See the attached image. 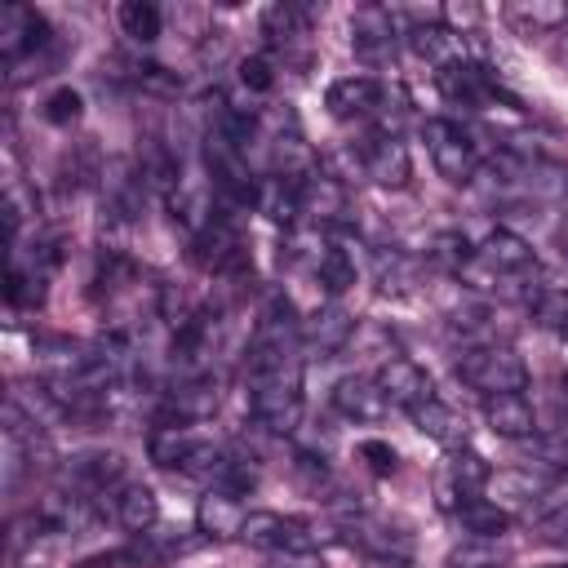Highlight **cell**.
<instances>
[{
	"mask_svg": "<svg viewBox=\"0 0 568 568\" xmlns=\"http://www.w3.org/2000/svg\"><path fill=\"white\" fill-rule=\"evenodd\" d=\"M248 413L257 426L288 435L302 422V359H284L248 373Z\"/></svg>",
	"mask_w": 568,
	"mask_h": 568,
	"instance_id": "6da1fadb",
	"label": "cell"
},
{
	"mask_svg": "<svg viewBox=\"0 0 568 568\" xmlns=\"http://www.w3.org/2000/svg\"><path fill=\"white\" fill-rule=\"evenodd\" d=\"M453 368L484 399L488 395H515V390L528 386V364L506 342H470V346H462V355H457Z\"/></svg>",
	"mask_w": 568,
	"mask_h": 568,
	"instance_id": "7a4b0ae2",
	"label": "cell"
},
{
	"mask_svg": "<svg viewBox=\"0 0 568 568\" xmlns=\"http://www.w3.org/2000/svg\"><path fill=\"white\" fill-rule=\"evenodd\" d=\"M457 275H466L475 288H493L497 280H528V275H537V253L524 235L497 226L475 244L470 262Z\"/></svg>",
	"mask_w": 568,
	"mask_h": 568,
	"instance_id": "3957f363",
	"label": "cell"
},
{
	"mask_svg": "<svg viewBox=\"0 0 568 568\" xmlns=\"http://www.w3.org/2000/svg\"><path fill=\"white\" fill-rule=\"evenodd\" d=\"M151 462L155 466H164V470H182V475H217V466H222V453L226 448H217L213 439H204V435H195L191 426H182V422H160L155 430H151Z\"/></svg>",
	"mask_w": 568,
	"mask_h": 568,
	"instance_id": "277c9868",
	"label": "cell"
},
{
	"mask_svg": "<svg viewBox=\"0 0 568 568\" xmlns=\"http://www.w3.org/2000/svg\"><path fill=\"white\" fill-rule=\"evenodd\" d=\"M422 142H426V155H430V164H435V173L444 182L466 186L479 173V151H475L470 133L457 120H444V115L426 120L422 124Z\"/></svg>",
	"mask_w": 568,
	"mask_h": 568,
	"instance_id": "5b68a950",
	"label": "cell"
},
{
	"mask_svg": "<svg viewBox=\"0 0 568 568\" xmlns=\"http://www.w3.org/2000/svg\"><path fill=\"white\" fill-rule=\"evenodd\" d=\"M49 44H53V31L31 4H4L0 9V53H4L13 75L22 62H36Z\"/></svg>",
	"mask_w": 568,
	"mask_h": 568,
	"instance_id": "8992f818",
	"label": "cell"
},
{
	"mask_svg": "<svg viewBox=\"0 0 568 568\" xmlns=\"http://www.w3.org/2000/svg\"><path fill=\"white\" fill-rule=\"evenodd\" d=\"M240 541H248L266 555H284V550H311L320 541V532H311V524L280 515V510H248Z\"/></svg>",
	"mask_w": 568,
	"mask_h": 568,
	"instance_id": "52a82bcc",
	"label": "cell"
},
{
	"mask_svg": "<svg viewBox=\"0 0 568 568\" xmlns=\"http://www.w3.org/2000/svg\"><path fill=\"white\" fill-rule=\"evenodd\" d=\"M359 169H364V178H373V182L386 186V191H404L408 178H413L408 146H404L399 133H390V129H377L373 138H364V146H359Z\"/></svg>",
	"mask_w": 568,
	"mask_h": 568,
	"instance_id": "ba28073f",
	"label": "cell"
},
{
	"mask_svg": "<svg viewBox=\"0 0 568 568\" xmlns=\"http://www.w3.org/2000/svg\"><path fill=\"white\" fill-rule=\"evenodd\" d=\"M435 84H439V93H444L453 106H488V102L501 98L497 80H493L479 62H470V58L444 62V67L435 71Z\"/></svg>",
	"mask_w": 568,
	"mask_h": 568,
	"instance_id": "9c48e42d",
	"label": "cell"
},
{
	"mask_svg": "<svg viewBox=\"0 0 568 568\" xmlns=\"http://www.w3.org/2000/svg\"><path fill=\"white\" fill-rule=\"evenodd\" d=\"M373 377H377L382 395H386L390 404L408 408V413L435 399V386H430L426 368H422L417 359H408V355H390V359H382V368H377Z\"/></svg>",
	"mask_w": 568,
	"mask_h": 568,
	"instance_id": "30bf717a",
	"label": "cell"
},
{
	"mask_svg": "<svg viewBox=\"0 0 568 568\" xmlns=\"http://www.w3.org/2000/svg\"><path fill=\"white\" fill-rule=\"evenodd\" d=\"M493 479V466L475 453V448H448V462H444V475H439V493H444V506H457L462 497H479Z\"/></svg>",
	"mask_w": 568,
	"mask_h": 568,
	"instance_id": "8fae6325",
	"label": "cell"
},
{
	"mask_svg": "<svg viewBox=\"0 0 568 568\" xmlns=\"http://www.w3.org/2000/svg\"><path fill=\"white\" fill-rule=\"evenodd\" d=\"M382 98H386V89L373 75H342L324 89V106L333 120H364L382 106Z\"/></svg>",
	"mask_w": 568,
	"mask_h": 568,
	"instance_id": "7c38bea8",
	"label": "cell"
},
{
	"mask_svg": "<svg viewBox=\"0 0 568 568\" xmlns=\"http://www.w3.org/2000/svg\"><path fill=\"white\" fill-rule=\"evenodd\" d=\"M333 408L351 422H382L390 399L382 395L377 377H364V373H346L333 382Z\"/></svg>",
	"mask_w": 568,
	"mask_h": 568,
	"instance_id": "4fadbf2b",
	"label": "cell"
},
{
	"mask_svg": "<svg viewBox=\"0 0 568 568\" xmlns=\"http://www.w3.org/2000/svg\"><path fill=\"white\" fill-rule=\"evenodd\" d=\"M67 475L89 493H115L124 484V457L115 448H80L67 457Z\"/></svg>",
	"mask_w": 568,
	"mask_h": 568,
	"instance_id": "5bb4252c",
	"label": "cell"
},
{
	"mask_svg": "<svg viewBox=\"0 0 568 568\" xmlns=\"http://www.w3.org/2000/svg\"><path fill=\"white\" fill-rule=\"evenodd\" d=\"M297 204H302V213H306L311 222L333 226V222H342V213H346V186H342L333 173L311 169V173H302V182H297Z\"/></svg>",
	"mask_w": 568,
	"mask_h": 568,
	"instance_id": "9a60e30c",
	"label": "cell"
},
{
	"mask_svg": "<svg viewBox=\"0 0 568 568\" xmlns=\"http://www.w3.org/2000/svg\"><path fill=\"white\" fill-rule=\"evenodd\" d=\"M351 333H355V320H351V311H342L337 302H328V306H320L315 315L302 320V346H306L311 355H320V359L337 355V351L351 342Z\"/></svg>",
	"mask_w": 568,
	"mask_h": 568,
	"instance_id": "2e32d148",
	"label": "cell"
},
{
	"mask_svg": "<svg viewBox=\"0 0 568 568\" xmlns=\"http://www.w3.org/2000/svg\"><path fill=\"white\" fill-rule=\"evenodd\" d=\"M351 49L364 58V62H382L395 53V18L390 9L382 4H364L351 22Z\"/></svg>",
	"mask_w": 568,
	"mask_h": 568,
	"instance_id": "e0dca14e",
	"label": "cell"
},
{
	"mask_svg": "<svg viewBox=\"0 0 568 568\" xmlns=\"http://www.w3.org/2000/svg\"><path fill=\"white\" fill-rule=\"evenodd\" d=\"M244 519H248L244 501H240L235 493H222V488H209V493L200 497V506H195V524H200V532L213 537V541L240 537V532H244Z\"/></svg>",
	"mask_w": 568,
	"mask_h": 568,
	"instance_id": "ac0fdd59",
	"label": "cell"
},
{
	"mask_svg": "<svg viewBox=\"0 0 568 568\" xmlns=\"http://www.w3.org/2000/svg\"><path fill=\"white\" fill-rule=\"evenodd\" d=\"M484 422L501 439H532L537 435V413L524 399V390H515V395H488L484 399Z\"/></svg>",
	"mask_w": 568,
	"mask_h": 568,
	"instance_id": "d6986e66",
	"label": "cell"
},
{
	"mask_svg": "<svg viewBox=\"0 0 568 568\" xmlns=\"http://www.w3.org/2000/svg\"><path fill=\"white\" fill-rule=\"evenodd\" d=\"M213 408H217V382L213 377H186L164 399V417L182 422V426H195V422L213 417Z\"/></svg>",
	"mask_w": 568,
	"mask_h": 568,
	"instance_id": "ffe728a7",
	"label": "cell"
},
{
	"mask_svg": "<svg viewBox=\"0 0 568 568\" xmlns=\"http://www.w3.org/2000/svg\"><path fill=\"white\" fill-rule=\"evenodd\" d=\"M111 515H115V524L129 528V532H151L155 519H160V501H155V493H151L146 484L124 479V484L111 493Z\"/></svg>",
	"mask_w": 568,
	"mask_h": 568,
	"instance_id": "44dd1931",
	"label": "cell"
},
{
	"mask_svg": "<svg viewBox=\"0 0 568 568\" xmlns=\"http://www.w3.org/2000/svg\"><path fill=\"white\" fill-rule=\"evenodd\" d=\"M262 36H266V44L271 49H297L306 36H311V13L302 9V4H288V0H280V4H271L266 13H262Z\"/></svg>",
	"mask_w": 568,
	"mask_h": 568,
	"instance_id": "7402d4cb",
	"label": "cell"
},
{
	"mask_svg": "<svg viewBox=\"0 0 568 568\" xmlns=\"http://www.w3.org/2000/svg\"><path fill=\"white\" fill-rule=\"evenodd\" d=\"M453 515L466 537H506V528H510V510H501L493 497H462L453 506Z\"/></svg>",
	"mask_w": 568,
	"mask_h": 568,
	"instance_id": "603a6c76",
	"label": "cell"
},
{
	"mask_svg": "<svg viewBox=\"0 0 568 568\" xmlns=\"http://www.w3.org/2000/svg\"><path fill=\"white\" fill-rule=\"evenodd\" d=\"M413 422H417V430L422 435H430L435 444H444V448H462L466 444V417L462 413H453L448 404H439V399H430V404H422V408H413Z\"/></svg>",
	"mask_w": 568,
	"mask_h": 568,
	"instance_id": "cb8c5ba5",
	"label": "cell"
},
{
	"mask_svg": "<svg viewBox=\"0 0 568 568\" xmlns=\"http://www.w3.org/2000/svg\"><path fill=\"white\" fill-rule=\"evenodd\" d=\"M528 311H532V320H537L546 333L568 337V288H559V284H550V280L532 284V288H528Z\"/></svg>",
	"mask_w": 568,
	"mask_h": 568,
	"instance_id": "d4e9b609",
	"label": "cell"
},
{
	"mask_svg": "<svg viewBox=\"0 0 568 568\" xmlns=\"http://www.w3.org/2000/svg\"><path fill=\"white\" fill-rule=\"evenodd\" d=\"M506 18H510L519 31L541 36V31L568 27V4H564V0H515V4H506Z\"/></svg>",
	"mask_w": 568,
	"mask_h": 568,
	"instance_id": "484cf974",
	"label": "cell"
},
{
	"mask_svg": "<svg viewBox=\"0 0 568 568\" xmlns=\"http://www.w3.org/2000/svg\"><path fill=\"white\" fill-rule=\"evenodd\" d=\"M510 546L501 537H466L448 550V568H510Z\"/></svg>",
	"mask_w": 568,
	"mask_h": 568,
	"instance_id": "4316f807",
	"label": "cell"
},
{
	"mask_svg": "<svg viewBox=\"0 0 568 568\" xmlns=\"http://www.w3.org/2000/svg\"><path fill=\"white\" fill-rule=\"evenodd\" d=\"M315 280L324 284L328 297H342V293L355 284V257H351L342 244L320 248V257H315Z\"/></svg>",
	"mask_w": 568,
	"mask_h": 568,
	"instance_id": "83f0119b",
	"label": "cell"
},
{
	"mask_svg": "<svg viewBox=\"0 0 568 568\" xmlns=\"http://www.w3.org/2000/svg\"><path fill=\"white\" fill-rule=\"evenodd\" d=\"M115 18H120V31H124L129 40H138V44H151V40L160 36V27H164V13H160L151 0H124V4L115 9Z\"/></svg>",
	"mask_w": 568,
	"mask_h": 568,
	"instance_id": "f1b7e54d",
	"label": "cell"
},
{
	"mask_svg": "<svg viewBox=\"0 0 568 568\" xmlns=\"http://www.w3.org/2000/svg\"><path fill=\"white\" fill-rule=\"evenodd\" d=\"M257 479H262V466H257L248 453H235V448H226V453H222V466H217V475H213V488L244 497V493H248Z\"/></svg>",
	"mask_w": 568,
	"mask_h": 568,
	"instance_id": "f546056e",
	"label": "cell"
},
{
	"mask_svg": "<svg viewBox=\"0 0 568 568\" xmlns=\"http://www.w3.org/2000/svg\"><path fill=\"white\" fill-rule=\"evenodd\" d=\"M80 111H84V102H80L75 89H58V93H49V102H44V120H49V124H62V129L75 124Z\"/></svg>",
	"mask_w": 568,
	"mask_h": 568,
	"instance_id": "4dcf8cb0",
	"label": "cell"
},
{
	"mask_svg": "<svg viewBox=\"0 0 568 568\" xmlns=\"http://www.w3.org/2000/svg\"><path fill=\"white\" fill-rule=\"evenodd\" d=\"M532 532H537V541L568 550V501H564V506H555V510H546V515L532 524Z\"/></svg>",
	"mask_w": 568,
	"mask_h": 568,
	"instance_id": "1f68e13d",
	"label": "cell"
},
{
	"mask_svg": "<svg viewBox=\"0 0 568 568\" xmlns=\"http://www.w3.org/2000/svg\"><path fill=\"white\" fill-rule=\"evenodd\" d=\"M240 84L253 89V93H271V84H275V67H271V58H266V53L244 58V62H240Z\"/></svg>",
	"mask_w": 568,
	"mask_h": 568,
	"instance_id": "d6a6232c",
	"label": "cell"
},
{
	"mask_svg": "<svg viewBox=\"0 0 568 568\" xmlns=\"http://www.w3.org/2000/svg\"><path fill=\"white\" fill-rule=\"evenodd\" d=\"M355 453L368 462V470H373V475H395V466H399L395 448H390V444H382V439H359V448H355Z\"/></svg>",
	"mask_w": 568,
	"mask_h": 568,
	"instance_id": "836d02e7",
	"label": "cell"
},
{
	"mask_svg": "<svg viewBox=\"0 0 568 568\" xmlns=\"http://www.w3.org/2000/svg\"><path fill=\"white\" fill-rule=\"evenodd\" d=\"M257 568H328L315 550H284V555H266Z\"/></svg>",
	"mask_w": 568,
	"mask_h": 568,
	"instance_id": "e575fe53",
	"label": "cell"
},
{
	"mask_svg": "<svg viewBox=\"0 0 568 568\" xmlns=\"http://www.w3.org/2000/svg\"><path fill=\"white\" fill-rule=\"evenodd\" d=\"M364 568H408V559H386V555H368Z\"/></svg>",
	"mask_w": 568,
	"mask_h": 568,
	"instance_id": "d590c367",
	"label": "cell"
},
{
	"mask_svg": "<svg viewBox=\"0 0 568 568\" xmlns=\"http://www.w3.org/2000/svg\"><path fill=\"white\" fill-rule=\"evenodd\" d=\"M564 200H568V186H564Z\"/></svg>",
	"mask_w": 568,
	"mask_h": 568,
	"instance_id": "8d00e7d4",
	"label": "cell"
}]
</instances>
